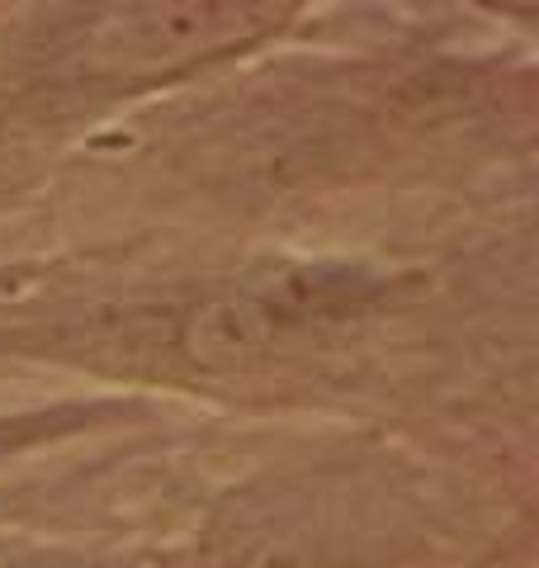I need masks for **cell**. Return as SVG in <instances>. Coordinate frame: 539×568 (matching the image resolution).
<instances>
[{
  "mask_svg": "<svg viewBox=\"0 0 539 568\" xmlns=\"http://www.w3.org/2000/svg\"><path fill=\"white\" fill-rule=\"evenodd\" d=\"M275 6H148L123 10L114 20H95L85 29V77L133 85L156 81L166 71H185L218 52L246 48L279 24Z\"/></svg>",
  "mask_w": 539,
  "mask_h": 568,
  "instance_id": "cell-1",
  "label": "cell"
},
{
  "mask_svg": "<svg viewBox=\"0 0 539 568\" xmlns=\"http://www.w3.org/2000/svg\"><path fill=\"white\" fill-rule=\"evenodd\" d=\"M81 422H90V413L81 407H52V413H20V417H0V459L20 455L39 440H52V436H67L77 432Z\"/></svg>",
  "mask_w": 539,
  "mask_h": 568,
  "instance_id": "cell-3",
  "label": "cell"
},
{
  "mask_svg": "<svg viewBox=\"0 0 539 568\" xmlns=\"http://www.w3.org/2000/svg\"><path fill=\"white\" fill-rule=\"evenodd\" d=\"M303 317L265 294H209L175 323V351L200 369L251 365L279 346Z\"/></svg>",
  "mask_w": 539,
  "mask_h": 568,
  "instance_id": "cell-2",
  "label": "cell"
}]
</instances>
